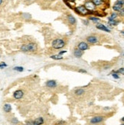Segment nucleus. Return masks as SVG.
Masks as SVG:
<instances>
[{"label":"nucleus","mask_w":124,"mask_h":125,"mask_svg":"<svg viewBox=\"0 0 124 125\" xmlns=\"http://www.w3.org/2000/svg\"><path fill=\"white\" fill-rule=\"evenodd\" d=\"M21 50L24 53L28 52H34L37 50V45L35 43H28V44H25L21 46Z\"/></svg>","instance_id":"f257e3e1"},{"label":"nucleus","mask_w":124,"mask_h":125,"mask_svg":"<svg viewBox=\"0 0 124 125\" xmlns=\"http://www.w3.org/2000/svg\"><path fill=\"white\" fill-rule=\"evenodd\" d=\"M65 45H66V43L62 38H57V39L54 40L51 43L52 47L56 50L61 49V48H63Z\"/></svg>","instance_id":"f03ea898"},{"label":"nucleus","mask_w":124,"mask_h":125,"mask_svg":"<svg viewBox=\"0 0 124 125\" xmlns=\"http://www.w3.org/2000/svg\"><path fill=\"white\" fill-rule=\"evenodd\" d=\"M104 119L105 118L103 116H101V115H100V116H95L90 119V123L91 124H97L103 122L104 121Z\"/></svg>","instance_id":"7ed1b4c3"},{"label":"nucleus","mask_w":124,"mask_h":125,"mask_svg":"<svg viewBox=\"0 0 124 125\" xmlns=\"http://www.w3.org/2000/svg\"><path fill=\"white\" fill-rule=\"evenodd\" d=\"M84 7L87 8V11H90V12H93V11H95L96 10V6H94V4L92 2V1H87L85 2L84 3Z\"/></svg>","instance_id":"20e7f679"},{"label":"nucleus","mask_w":124,"mask_h":125,"mask_svg":"<svg viewBox=\"0 0 124 125\" xmlns=\"http://www.w3.org/2000/svg\"><path fill=\"white\" fill-rule=\"evenodd\" d=\"M75 10L78 13L80 14V15H87L89 12V11L87 10V8L84 7V6H79L76 8Z\"/></svg>","instance_id":"39448f33"},{"label":"nucleus","mask_w":124,"mask_h":125,"mask_svg":"<svg viewBox=\"0 0 124 125\" xmlns=\"http://www.w3.org/2000/svg\"><path fill=\"white\" fill-rule=\"evenodd\" d=\"M23 96H24V92H23V91L21 90V89L15 91L14 93H13V98L15 99H17V100L21 99Z\"/></svg>","instance_id":"423d86ee"},{"label":"nucleus","mask_w":124,"mask_h":125,"mask_svg":"<svg viewBox=\"0 0 124 125\" xmlns=\"http://www.w3.org/2000/svg\"><path fill=\"white\" fill-rule=\"evenodd\" d=\"M89 48H90L89 45L86 42H84V41L80 42L78 44V49H79L80 50H81V51H84L86 50L89 49Z\"/></svg>","instance_id":"0eeeda50"},{"label":"nucleus","mask_w":124,"mask_h":125,"mask_svg":"<svg viewBox=\"0 0 124 125\" xmlns=\"http://www.w3.org/2000/svg\"><path fill=\"white\" fill-rule=\"evenodd\" d=\"M87 41L90 44H97L98 42V37L94 35H90L87 37Z\"/></svg>","instance_id":"6e6552de"},{"label":"nucleus","mask_w":124,"mask_h":125,"mask_svg":"<svg viewBox=\"0 0 124 125\" xmlns=\"http://www.w3.org/2000/svg\"><path fill=\"white\" fill-rule=\"evenodd\" d=\"M96 28H97V29H99V30L104 31H107V32H109V33L111 31V30L109 29V28L107 26L103 25V24H97V25H96Z\"/></svg>","instance_id":"1a4fd4ad"},{"label":"nucleus","mask_w":124,"mask_h":125,"mask_svg":"<svg viewBox=\"0 0 124 125\" xmlns=\"http://www.w3.org/2000/svg\"><path fill=\"white\" fill-rule=\"evenodd\" d=\"M46 86L47 88H50V89H53L55 88L57 86V82L55 80H48L46 82Z\"/></svg>","instance_id":"9d476101"},{"label":"nucleus","mask_w":124,"mask_h":125,"mask_svg":"<svg viewBox=\"0 0 124 125\" xmlns=\"http://www.w3.org/2000/svg\"><path fill=\"white\" fill-rule=\"evenodd\" d=\"M120 23L119 21H116V19H113L110 17H108V25L109 26H116Z\"/></svg>","instance_id":"9b49d317"},{"label":"nucleus","mask_w":124,"mask_h":125,"mask_svg":"<svg viewBox=\"0 0 124 125\" xmlns=\"http://www.w3.org/2000/svg\"><path fill=\"white\" fill-rule=\"evenodd\" d=\"M84 54V51L80 50L79 49H74V56L76 57V58H81L82 56Z\"/></svg>","instance_id":"f8f14e48"},{"label":"nucleus","mask_w":124,"mask_h":125,"mask_svg":"<svg viewBox=\"0 0 124 125\" xmlns=\"http://www.w3.org/2000/svg\"><path fill=\"white\" fill-rule=\"evenodd\" d=\"M43 124H44V118L41 117L36 118L32 122V125H42Z\"/></svg>","instance_id":"ddd939ff"},{"label":"nucleus","mask_w":124,"mask_h":125,"mask_svg":"<svg viewBox=\"0 0 124 125\" xmlns=\"http://www.w3.org/2000/svg\"><path fill=\"white\" fill-rule=\"evenodd\" d=\"M67 20L69 22V24H70L71 25H75L77 21H76V18L72 15H68V17H67Z\"/></svg>","instance_id":"4468645a"},{"label":"nucleus","mask_w":124,"mask_h":125,"mask_svg":"<svg viewBox=\"0 0 124 125\" xmlns=\"http://www.w3.org/2000/svg\"><path fill=\"white\" fill-rule=\"evenodd\" d=\"M3 111L6 113H10L12 111V105L8 103H6L3 105Z\"/></svg>","instance_id":"2eb2a0df"},{"label":"nucleus","mask_w":124,"mask_h":125,"mask_svg":"<svg viewBox=\"0 0 124 125\" xmlns=\"http://www.w3.org/2000/svg\"><path fill=\"white\" fill-rule=\"evenodd\" d=\"M95 6H100L104 3V0H91Z\"/></svg>","instance_id":"dca6fc26"},{"label":"nucleus","mask_w":124,"mask_h":125,"mask_svg":"<svg viewBox=\"0 0 124 125\" xmlns=\"http://www.w3.org/2000/svg\"><path fill=\"white\" fill-rule=\"evenodd\" d=\"M123 8V6H119V5H116V4L113 6V11H114V12H119L120 11H121Z\"/></svg>","instance_id":"f3484780"},{"label":"nucleus","mask_w":124,"mask_h":125,"mask_svg":"<svg viewBox=\"0 0 124 125\" xmlns=\"http://www.w3.org/2000/svg\"><path fill=\"white\" fill-rule=\"evenodd\" d=\"M84 92H85V91L83 89H76L75 92H74L75 95H78V96L82 95Z\"/></svg>","instance_id":"a211bd4d"},{"label":"nucleus","mask_w":124,"mask_h":125,"mask_svg":"<svg viewBox=\"0 0 124 125\" xmlns=\"http://www.w3.org/2000/svg\"><path fill=\"white\" fill-rule=\"evenodd\" d=\"M51 58L53 59V60H62V59H63V56L59 55V54H56V55H52V56H51Z\"/></svg>","instance_id":"6ab92c4d"},{"label":"nucleus","mask_w":124,"mask_h":125,"mask_svg":"<svg viewBox=\"0 0 124 125\" xmlns=\"http://www.w3.org/2000/svg\"><path fill=\"white\" fill-rule=\"evenodd\" d=\"M89 20L92 21L94 22V23H98V22L101 21V20H100V18H97V17H90V18H89Z\"/></svg>","instance_id":"aec40b11"},{"label":"nucleus","mask_w":124,"mask_h":125,"mask_svg":"<svg viewBox=\"0 0 124 125\" xmlns=\"http://www.w3.org/2000/svg\"><path fill=\"white\" fill-rule=\"evenodd\" d=\"M13 70L17 71V72H23L24 68L22 66H15V67H13Z\"/></svg>","instance_id":"412c9836"},{"label":"nucleus","mask_w":124,"mask_h":125,"mask_svg":"<svg viewBox=\"0 0 124 125\" xmlns=\"http://www.w3.org/2000/svg\"><path fill=\"white\" fill-rule=\"evenodd\" d=\"M11 123L12 124H18V123H19V121H18V118H12L11 119Z\"/></svg>","instance_id":"4be33fe9"},{"label":"nucleus","mask_w":124,"mask_h":125,"mask_svg":"<svg viewBox=\"0 0 124 125\" xmlns=\"http://www.w3.org/2000/svg\"><path fill=\"white\" fill-rule=\"evenodd\" d=\"M116 5H119V6H123L124 5V0H116V2L115 3Z\"/></svg>","instance_id":"5701e85b"},{"label":"nucleus","mask_w":124,"mask_h":125,"mask_svg":"<svg viewBox=\"0 0 124 125\" xmlns=\"http://www.w3.org/2000/svg\"><path fill=\"white\" fill-rule=\"evenodd\" d=\"M109 17H110L111 18H113V19H116L117 17H118V15H117V13H116V12H113V13H111V15Z\"/></svg>","instance_id":"b1692460"},{"label":"nucleus","mask_w":124,"mask_h":125,"mask_svg":"<svg viewBox=\"0 0 124 125\" xmlns=\"http://www.w3.org/2000/svg\"><path fill=\"white\" fill-rule=\"evenodd\" d=\"M7 66H8V65H7L5 62H0V69H4V68H6V67H7Z\"/></svg>","instance_id":"393cba45"},{"label":"nucleus","mask_w":124,"mask_h":125,"mask_svg":"<svg viewBox=\"0 0 124 125\" xmlns=\"http://www.w3.org/2000/svg\"><path fill=\"white\" fill-rule=\"evenodd\" d=\"M111 74H112L113 78H114L115 79H119L120 78V76H119V74H117V73H111Z\"/></svg>","instance_id":"a878e982"},{"label":"nucleus","mask_w":124,"mask_h":125,"mask_svg":"<svg viewBox=\"0 0 124 125\" xmlns=\"http://www.w3.org/2000/svg\"><path fill=\"white\" fill-rule=\"evenodd\" d=\"M118 73H119V74H122V75L124 74V68L123 67H122V68L118 69Z\"/></svg>","instance_id":"bb28decb"},{"label":"nucleus","mask_w":124,"mask_h":125,"mask_svg":"<svg viewBox=\"0 0 124 125\" xmlns=\"http://www.w3.org/2000/svg\"><path fill=\"white\" fill-rule=\"evenodd\" d=\"M66 124V121H60L57 122V124L58 125H63V124Z\"/></svg>","instance_id":"cd10ccee"},{"label":"nucleus","mask_w":124,"mask_h":125,"mask_svg":"<svg viewBox=\"0 0 124 125\" xmlns=\"http://www.w3.org/2000/svg\"><path fill=\"white\" fill-rule=\"evenodd\" d=\"M78 72H79V73H87V71L84 69H80L78 70Z\"/></svg>","instance_id":"c85d7f7f"},{"label":"nucleus","mask_w":124,"mask_h":125,"mask_svg":"<svg viewBox=\"0 0 124 125\" xmlns=\"http://www.w3.org/2000/svg\"><path fill=\"white\" fill-rule=\"evenodd\" d=\"M119 14H120V15L123 16V15H124V8H123L121 11L119 12Z\"/></svg>","instance_id":"c756f323"},{"label":"nucleus","mask_w":124,"mask_h":125,"mask_svg":"<svg viewBox=\"0 0 124 125\" xmlns=\"http://www.w3.org/2000/svg\"><path fill=\"white\" fill-rule=\"evenodd\" d=\"M66 53H67V50H62V51H60V52H59V54H58L61 56L62 54H66Z\"/></svg>","instance_id":"7c9ffc66"},{"label":"nucleus","mask_w":124,"mask_h":125,"mask_svg":"<svg viewBox=\"0 0 124 125\" xmlns=\"http://www.w3.org/2000/svg\"><path fill=\"white\" fill-rule=\"evenodd\" d=\"M110 68V65H106L104 67H103V69H109Z\"/></svg>","instance_id":"2f4dec72"},{"label":"nucleus","mask_w":124,"mask_h":125,"mask_svg":"<svg viewBox=\"0 0 124 125\" xmlns=\"http://www.w3.org/2000/svg\"><path fill=\"white\" fill-rule=\"evenodd\" d=\"M111 108H109V107H104L103 108V110L104 111H109V110H110Z\"/></svg>","instance_id":"473e14b6"},{"label":"nucleus","mask_w":124,"mask_h":125,"mask_svg":"<svg viewBox=\"0 0 124 125\" xmlns=\"http://www.w3.org/2000/svg\"><path fill=\"white\" fill-rule=\"evenodd\" d=\"M32 122H33V121H28V122L26 123V125H32Z\"/></svg>","instance_id":"72a5a7b5"},{"label":"nucleus","mask_w":124,"mask_h":125,"mask_svg":"<svg viewBox=\"0 0 124 125\" xmlns=\"http://www.w3.org/2000/svg\"><path fill=\"white\" fill-rule=\"evenodd\" d=\"M83 22L86 25H88V21H83Z\"/></svg>","instance_id":"f704fd0d"},{"label":"nucleus","mask_w":124,"mask_h":125,"mask_svg":"<svg viewBox=\"0 0 124 125\" xmlns=\"http://www.w3.org/2000/svg\"><path fill=\"white\" fill-rule=\"evenodd\" d=\"M69 2H75L76 0H68Z\"/></svg>","instance_id":"c9c22d12"},{"label":"nucleus","mask_w":124,"mask_h":125,"mask_svg":"<svg viewBox=\"0 0 124 125\" xmlns=\"http://www.w3.org/2000/svg\"><path fill=\"white\" fill-rule=\"evenodd\" d=\"M2 2H3V0H0V6L2 4Z\"/></svg>","instance_id":"e433bc0d"},{"label":"nucleus","mask_w":124,"mask_h":125,"mask_svg":"<svg viewBox=\"0 0 124 125\" xmlns=\"http://www.w3.org/2000/svg\"><path fill=\"white\" fill-rule=\"evenodd\" d=\"M121 121H122V123H123V121H124V118H121Z\"/></svg>","instance_id":"4c0bfd02"},{"label":"nucleus","mask_w":124,"mask_h":125,"mask_svg":"<svg viewBox=\"0 0 124 125\" xmlns=\"http://www.w3.org/2000/svg\"><path fill=\"white\" fill-rule=\"evenodd\" d=\"M91 104H93V102H90V103H89V105H91Z\"/></svg>","instance_id":"58836bf2"},{"label":"nucleus","mask_w":124,"mask_h":125,"mask_svg":"<svg viewBox=\"0 0 124 125\" xmlns=\"http://www.w3.org/2000/svg\"><path fill=\"white\" fill-rule=\"evenodd\" d=\"M120 125H124V124H123V123H122V124H120Z\"/></svg>","instance_id":"ea45409f"},{"label":"nucleus","mask_w":124,"mask_h":125,"mask_svg":"<svg viewBox=\"0 0 124 125\" xmlns=\"http://www.w3.org/2000/svg\"><path fill=\"white\" fill-rule=\"evenodd\" d=\"M0 57H1V53H0Z\"/></svg>","instance_id":"a19ab883"},{"label":"nucleus","mask_w":124,"mask_h":125,"mask_svg":"<svg viewBox=\"0 0 124 125\" xmlns=\"http://www.w3.org/2000/svg\"><path fill=\"white\" fill-rule=\"evenodd\" d=\"M51 1H54V0H51Z\"/></svg>","instance_id":"79ce46f5"},{"label":"nucleus","mask_w":124,"mask_h":125,"mask_svg":"<svg viewBox=\"0 0 124 125\" xmlns=\"http://www.w3.org/2000/svg\"><path fill=\"white\" fill-rule=\"evenodd\" d=\"M28 1H30V0H28Z\"/></svg>","instance_id":"37998d69"}]
</instances>
